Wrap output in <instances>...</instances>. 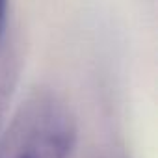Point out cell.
I'll list each match as a JSON object with an SVG mask.
<instances>
[{
  "mask_svg": "<svg viewBox=\"0 0 158 158\" xmlns=\"http://www.w3.org/2000/svg\"><path fill=\"white\" fill-rule=\"evenodd\" d=\"M102 158H123V156H117V154H106V156H102Z\"/></svg>",
  "mask_w": 158,
  "mask_h": 158,
  "instance_id": "277c9868",
  "label": "cell"
},
{
  "mask_svg": "<svg viewBox=\"0 0 158 158\" xmlns=\"http://www.w3.org/2000/svg\"><path fill=\"white\" fill-rule=\"evenodd\" d=\"M78 127L71 108L52 91L30 93L0 134V158H71Z\"/></svg>",
  "mask_w": 158,
  "mask_h": 158,
  "instance_id": "6da1fadb",
  "label": "cell"
},
{
  "mask_svg": "<svg viewBox=\"0 0 158 158\" xmlns=\"http://www.w3.org/2000/svg\"><path fill=\"white\" fill-rule=\"evenodd\" d=\"M6 95H8V73H6V67L0 63V114H2V108L6 102Z\"/></svg>",
  "mask_w": 158,
  "mask_h": 158,
  "instance_id": "3957f363",
  "label": "cell"
},
{
  "mask_svg": "<svg viewBox=\"0 0 158 158\" xmlns=\"http://www.w3.org/2000/svg\"><path fill=\"white\" fill-rule=\"evenodd\" d=\"M8 10H10V0H0V48H2L6 26H8Z\"/></svg>",
  "mask_w": 158,
  "mask_h": 158,
  "instance_id": "7a4b0ae2",
  "label": "cell"
}]
</instances>
